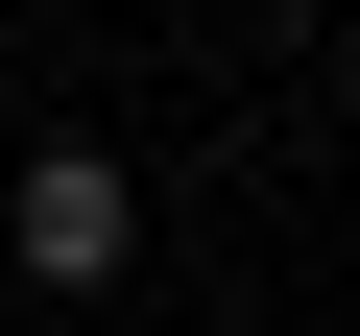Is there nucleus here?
Returning a JSON list of instances; mask_svg holds the SVG:
<instances>
[{"mask_svg":"<svg viewBox=\"0 0 360 336\" xmlns=\"http://www.w3.org/2000/svg\"><path fill=\"white\" fill-rule=\"evenodd\" d=\"M120 240H144V217H120V168H96V144H49V168H25V264H49V288H96Z\"/></svg>","mask_w":360,"mask_h":336,"instance_id":"obj_1","label":"nucleus"}]
</instances>
